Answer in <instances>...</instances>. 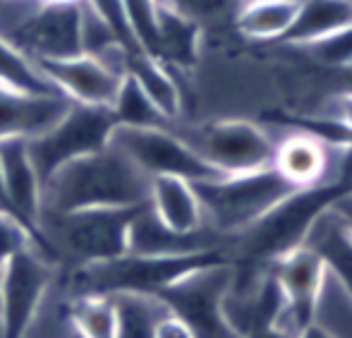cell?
I'll use <instances>...</instances> for the list:
<instances>
[{"label": "cell", "mask_w": 352, "mask_h": 338, "mask_svg": "<svg viewBox=\"0 0 352 338\" xmlns=\"http://www.w3.org/2000/svg\"><path fill=\"white\" fill-rule=\"evenodd\" d=\"M151 178L113 144L56 171L41 187V213L148 204ZM38 213V216H41Z\"/></svg>", "instance_id": "obj_1"}, {"label": "cell", "mask_w": 352, "mask_h": 338, "mask_svg": "<svg viewBox=\"0 0 352 338\" xmlns=\"http://www.w3.org/2000/svg\"><path fill=\"white\" fill-rule=\"evenodd\" d=\"M142 207L41 213L36 221L38 240L60 269L116 260L127 252V231Z\"/></svg>", "instance_id": "obj_2"}, {"label": "cell", "mask_w": 352, "mask_h": 338, "mask_svg": "<svg viewBox=\"0 0 352 338\" xmlns=\"http://www.w3.org/2000/svg\"><path fill=\"white\" fill-rule=\"evenodd\" d=\"M204 211V226L223 235H240L297 190L274 168L192 182Z\"/></svg>", "instance_id": "obj_3"}, {"label": "cell", "mask_w": 352, "mask_h": 338, "mask_svg": "<svg viewBox=\"0 0 352 338\" xmlns=\"http://www.w3.org/2000/svg\"><path fill=\"white\" fill-rule=\"evenodd\" d=\"M173 132L216 171L226 176L252 173L271 166L276 137L252 118H211V120H175Z\"/></svg>", "instance_id": "obj_4"}, {"label": "cell", "mask_w": 352, "mask_h": 338, "mask_svg": "<svg viewBox=\"0 0 352 338\" xmlns=\"http://www.w3.org/2000/svg\"><path fill=\"white\" fill-rule=\"evenodd\" d=\"M235 276L232 260L206 264L185 273L175 283L158 293L168 310L192 329L195 338H240L230 329L223 312Z\"/></svg>", "instance_id": "obj_5"}, {"label": "cell", "mask_w": 352, "mask_h": 338, "mask_svg": "<svg viewBox=\"0 0 352 338\" xmlns=\"http://www.w3.org/2000/svg\"><path fill=\"white\" fill-rule=\"evenodd\" d=\"M113 130H116V118L111 108L70 103L67 113L51 130L27 142L29 156L41 178V187L63 166L106 149L111 144Z\"/></svg>", "instance_id": "obj_6"}, {"label": "cell", "mask_w": 352, "mask_h": 338, "mask_svg": "<svg viewBox=\"0 0 352 338\" xmlns=\"http://www.w3.org/2000/svg\"><path fill=\"white\" fill-rule=\"evenodd\" d=\"M79 3H38L14 14H3L0 29L8 41L32 61H65L82 56L79 46Z\"/></svg>", "instance_id": "obj_7"}, {"label": "cell", "mask_w": 352, "mask_h": 338, "mask_svg": "<svg viewBox=\"0 0 352 338\" xmlns=\"http://www.w3.org/2000/svg\"><path fill=\"white\" fill-rule=\"evenodd\" d=\"M111 144L122 151L148 178H182L190 182L218 180L216 171L195 149H190L170 127H122L116 125Z\"/></svg>", "instance_id": "obj_8"}, {"label": "cell", "mask_w": 352, "mask_h": 338, "mask_svg": "<svg viewBox=\"0 0 352 338\" xmlns=\"http://www.w3.org/2000/svg\"><path fill=\"white\" fill-rule=\"evenodd\" d=\"M60 266L41 245H29L0 269V324L8 338H19L43 291Z\"/></svg>", "instance_id": "obj_9"}, {"label": "cell", "mask_w": 352, "mask_h": 338, "mask_svg": "<svg viewBox=\"0 0 352 338\" xmlns=\"http://www.w3.org/2000/svg\"><path fill=\"white\" fill-rule=\"evenodd\" d=\"M274 130H285V137L276 139L271 168L297 190L343 176V147L326 144L324 139L297 127H274Z\"/></svg>", "instance_id": "obj_10"}, {"label": "cell", "mask_w": 352, "mask_h": 338, "mask_svg": "<svg viewBox=\"0 0 352 338\" xmlns=\"http://www.w3.org/2000/svg\"><path fill=\"white\" fill-rule=\"evenodd\" d=\"M285 295V329L300 336L314 324L316 302L326 281V264L314 250L300 245L271 264Z\"/></svg>", "instance_id": "obj_11"}, {"label": "cell", "mask_w": 352, "mask_h": 338, "mask_svg": "<svg viewBox=\"0 0 352 338\" xmlns=\"http://www.w3.org/2000/svg\"><path fill=\"white\" fill-rule=\"evenodd\" d=\"M237 235H223L204 226L195 233H177L161 223V218L144 204L135 213L127 231V252L142 257H185L213 250H232Z\"/></svg>", "instance_id": "obj_12"}, {"label": "cell", "mask_w": 352, "mask_h": 338, "mask_svg": "<svg viewBox=\"0 0 352 338\" xmlns=\"http://www.w3.org/2000/svg\"><path fill=\"white\" fill-rule=\"evenodd\" d=\"M43 74L53 82V87L67 96L72 103L82 106L111 108L122 79L127 74H118L116 70L103 65L91 56H74L65 61H34Z\"/></svg>", "instance_id": "obj_13"}, {"label": "cell", "mask_w": 352, "mask_h": 338, "mask_svg": "<svg viewBox=\"0 0 352 338\" xmlns=\"http://www.w3.org/2000/svg\"><path fill=\"white\" fill-rule=\"evenodd\" d=\"M70 103L63 94H22L0 87V142L41 137L65 116Z\"/></svg>", "instance_id": "obj_14"}, {"label": "cell", "mask_w": 352, "mask_h": 338, "mask_svg": "<svg viewBox=\"0 0 352 338\" xmlns=\"http://www.w3.org/2000/svg\"><path fill=\"white\" fill-rule=\"evenodd\" d=\"M0 182H3L8 211L36 231L38 213H41V178L34 168L24 139L0 142Z\"/></svg>", "instance_id": "obj_15"}, {"label": "cell", "mask_w": 352, "mask_h": 338, "mask_svg": "<svg viewBox=\"0 0 352 338\" xmlns=\"http://www.w3.org/2000/svg\"><path fill=\"white\" fill-rule=\"evenodd\" d=\"M204 29L168 5L158 8V58L173 77H187L199 63Z\"/></svg>", "instance_id": "obj_16"}, {"label": "cell", "mask_w": 352, "mask_h": 338, "mask_svg": "<svg viewBox=\"0 0 352 338\" xmlns=\"http://www.w3.org/2000/svg\"><path fill=\"white\" fill-rule=\"evenodd\" d=\"M148 209L177 233H195L204 228V211L195 185L182 178H151L148 190Z\"/></svg>", "instance_id": "obj_17"}, {"label": "cell", "mask_w": 352, "mask_h": 338, "mask_svg": "<svg viewBox=\"0 0 352 338\" xmlns=\"http://www.w3.org/2000/svg\"><path fill=\"white\" fill-rule=\"evenodd\" d=\"M305 245L324 260L326 269L333 273L336 281L352 300V235L333 213V209L316 218L307 233Z\"/></svg>", "instance_id": "obj_18"}, {"label": "cell", "mask_w": 352, "mask_h": 338, "mask_svg": "<svg viewBox=\"0 0 352 338\" xmlns=\"http://www.w3.org/2000/svg\"><path fill=\"white\" fill-rule=\"evenodd\" d=\"M72 310L74 293L67 286L63 269H58L19 338H72L77 334Z\"/></svg>", "instance_id": "obj_19"}, {"label": "cell", "mask_w": 352, "mask_h": 338, "mask_svg": "<svg viewBox=\"0 0 352 338\" xmlns=\"http://www.w3.org/2000/svg\"><path fill=\"white\" fill-rule=\"evenodd\" d=\"M350 24L352 0H300L295 19H292L287 34L280 39V43L302 46V43L319 41Z\"/></svg>", "instance_id": "obj_20"}, {"label": "cell", "mask_w": 352, "mask_h": 338, "mask_svg": "<svg viewBox=\"0 0 352 338\" xmlns=\"http://www.w3.org/2000/svg\"><path fill=\"white\" fill-rule=\"evenodd\" d=\"M297 0H254L245 3L235 17V32L247 41H280L297 14Z\"/></svg>", "instance_id": "obj_21"}, {"label": "cell", "mask_w": 352, "mask_h": 338, "mask_svg": "<svg viewBox=\"0 0 352 338\" xmlns=\"http://www.w3.org/2000/svg\"><path fill=\"white\" fill-rule=\"evenodd\" d=\"M116 305V338H153L156 326L168 315V305L158 295L118 293Z\"/></svg>", "instance_id": "obj_22"}, {"label": "cell", "mask_w": 352, "mask_h": 338, "mask_svg": "<svg viewBox=\"0 0 352 338\" xmlns=\"http://www.w3.org/2000/svg\"><path fill=\"white\" fill-rule=\"evenodd\" d=\"M0 87L22 94H60L36 63L0 34Z\"/></svg>", "instance_id": "obj_23"}, {"label": "cell", "mask_w": 352, "mask_h": 338, "mask_svg": "<svg viewBox=\"0 0 352 338\" xmlns=\"http://www.w3.org/2000/svg\"><path fill=\"white\" fill-rule=\"evenodd\" d=\"M111 113L116 125L122 127H168L170 120L156 108V103L146 96V92L127 74L111 103Z\"/></svg>", "instance_id": "obj_24"}, {"label": "cell", "mask_w": 352, "mask_h": 338, "mask_svg": "<svg viewBox=\"0 0 352 338\" xmlns=\"http://www.w3.org/2000/svg\"><path fill=\"white\" fill-rule=\"evenodd\" d=\"M74 331L82 338H116V305L111 295H74Z\"/></svg>", "instance_id": "obj_25"}, {"label": "cell", "mask_w": 352, "mask_h": 338, "mask_svg": "<svg viewBox=\"0 0 352 338\" xmlns=\"http://www.w3.org/2000/svg\"><path fill=\"white\" fill-rule=\"evenodd\" d=\"M163 5L199 24L204 32L206 29L232 27L242 8L240 0H166Z\"/></svg>", "instance_id": "obj_26"}, {"label": "cell", "mask_w": 352, "mask_h": 338, "mask_svg": "<svg viewBox=\"0 0 352 338\" xmlns=\"http://www.w3.org/2000/svg\"><path fill=\"white\" fill-rule=\"evenodd\" d=\"M158 8H161L158 0H122L127 27L137 46L153 61L158 58Z\"/></svg>", "instance_id": "obj_27"}, {"label": "cell", "mask_w": 352, "mask_h": 338, "mask_svg": "<svg viewBox=\"0 0 352 338\" xmlns=\"http://www.w3.org/2000/svg\"><path fill=\"white\" fill-rule=\"evenodd\" d=\"M292 46V43H290ZM309 61L329 70H352V24L329 34L319 41L297 46Z\"/></svg>", "instance_id": "obj_28"}, {"label": "cell", "mask_w": 352, "mask_h": 338, "mask_svg": "<svg viewBox=\"0 0 352 338\" xmlns=\"http://www.w3.org/2000/svg\"><path fill=\"white\" fill-rule=\"evenodd\" d=\"M34 242L43 247V242L38 240L34 228H29L27 223H24L22 218L14 216V213L0 211V269H3L14 255L27 250V247L34 245ZM43 250H46V247H43ZM48 255H51V252H48Z\"/></svg>", "instance_id": "obj_29"}, {"label": "cell", "mask_w": 352, "mask_h": 338, "mask_svg": "<svg viewBox=\"0 0 352 338\" xmlns=\"http://www.w3.org/2000/svg\"><path fill=\"white\" fill-rule=\"evenodd\" d=\"M153 338H195V334H192V329L180 319V317L168 312V315L158 321L156 336Z\"/></svg>", "instance_id": "obj_30"}, {"label": "cell", "mask_w": 352, "mask_h": 338, "mask_svg": "<svg viewBox=\"0 0 352 338\" xmlns=\"http://www.w3.org/2000/svg\"><path fill=\"white\" fill-rule=\"evenodd\" d=\"M331 209H333V213L343 221V226L348 228V233L352 235V192L345 197H340V200L336 202Z\"/></svg>", "instance_id": "obj_31"}, {"label": "cell", "mask_w": 352, "mask_h": 338, "mask_svg": "<svg viewBox=\"0 0 352 338\" xmlns=\"http://www.w3.org/2000/svg\"><path fill=\"white\" fill-rule=\"evenodd\" d=\"M297 338H333V336H331L329 331L324 329V326H319V324H316V321H314V324L307 326V329L302 331V334L297 336Z\"/></svg>", "instance_id": "obj_32"}, {"label": "cell", "mask_w": 352, "mask_h": 338, "mask_svg": "<svg viewBox=\"0 0 352 338\" xmlns=\"http://www.w3.org/2000/svg\"><path fill=\"white\" fill-rule=\"evenodd\" d=\"M259 338H297L295 334H290L287 329H280V326H274V329H269L266 334H261Z\"/></svg>", "instance_id": "obj_33"}, {"label": "cell", "mask_w": 352, "mask_h": 338, "mask_svg": "<svg viewBox=\"0 0 352 338\" xmlns=\"http://www.w3.org/2000/svg\"><path fill=\"white\" fill-rule=\"evenodd\" d=\"M0 211H8V207H5V195H3V182H0Z\"/></svg>", "instance_id": "obj_34"}, {"label": "cell", "mask_w": 352, "mask_h": 338, "mask_svg": "<svg viewBox=\"0 0 352 338\" xmlns=\"http://www.w3.org/2000/svg\"><path fill=\"white\" fill-rule=\"evenodd\" d=\"M38 3H74V0H38Z\"/></svg>", "instance_id": "obj_35"}, {"label": "cell", "mask_w": 352, "mask_h": 338, "mask_svg": "<svg viewBox=\"0 0 352 338\" xmlns=\"http://www.w3.org/2000/svg\"><path fill=\"white\" fill-rule=\"evenodd\" d=\"M0 338H8V334H5V329H3V324H0Z\"/></svg>", "instance_id": "obj_36"}, {"label": "cell", "mask_w": 352, "mask_h": 338, "mask_svg": "<svg viewBox=\"0 0 352 338\" xmlns=\"http://www.w3.org/2000/svg\"><path fill=\"white\" fill-rule=\"evenodd\" d=\"M240 3L245 5V3H254V0H240ZM297 3H300V0H297Z\"/></svg>", "instance_id": "obj_37"}, {"label": "cell", "mask_w": 352, "mask_h": 338, "mask_svg": "<svg viewBox=\"0 0 352 338\" xmlns=\"http://www.w3.org/2000/svg\"><path fill=\"white\" fill-rule=\"evenodd\" d=\"M72 338H82V336H79V334H74V336H72Z\"/></svg>", "instance_id": "obj_38"}, {"label": "cell", "mask_w": 352, "mask_h": 338, "mask_svg": "<svg viewBox=\"0 0 352 338\" xmlns=\"http://www.w3.org/2000/svg\"><path fill=\"white\" fill-rule=\"evenodd\" d=\"M158 3H161V5H163V3H166V0H158Z\"/></svg>", "instance_id": "obj_39"}]
</instances>
